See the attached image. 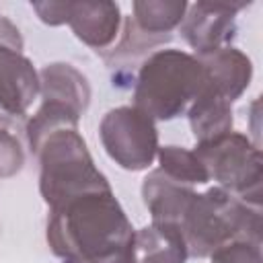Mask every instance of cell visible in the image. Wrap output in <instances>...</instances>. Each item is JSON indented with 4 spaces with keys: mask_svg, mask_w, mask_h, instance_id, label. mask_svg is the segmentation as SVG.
<instances>
[{
    "mask_svg": "<svg viewBox=\"0 0 263 263\" xmlns=\"http://www.w3.org/2000/svg\"><path fill=\"white\" fill-rule=\"evenodd\" d=\"M47 242L72 263H136V230L107 191H88L49 210Z\"/></svg>",
    "mask_w": 263,
    "mask_h": 263,
    "instance_id": "cell-1",
    "label": "cell"
},
{
    "mask_svg": "<svg viewBox=\"0 0 263 263\" xmlns=\"http://www.w3.org/2000/svg\"><path fill=\"white\" fill-rule=\"evenodd\" d=\"M191 257L203 259L230 240L261 245V205H251L222 187L195 193L179 222Z\"/></svg>",
    "mask_w": 263,
    "mask_h": 263,
    "instance_id": "cell-2",
    "label": "cell"
},
{
    "mask_svg": "<svg viewBox=\"0 0 263 263\" xmlns=\"http://www.w3.org/2000/svg\"><path fill=\"white\" fill-rule=\"evenodd\" d=\"M208 84V72L193 53L158 49L140 66L134 88V107L152 119L168 121L185 115Z\"/></svg>",
    "mask_w": 263,
    "mask_h": 263,
    "instance_id": "cell-3",
    "label": "cell"
},
{
    "mask_svg": "<svg viewBox=\"0 0 263 263\" xmlns=\"http://www.w3.org/2000/svg\"><path fill=\"white\" fill-rule=\"evenodd\" d=\"M35 154L41 164L39 191L49 210L76 195L111 189L78 129H60L47 136Z\"/></svg>",
    "mask_w": 263,
    "mask_h": 263,
    "instance_id": "cell-4",
    "label": "cell"
},
{
    "mask_svg": "<svg viewBox=\"0 0 263 263\" xmlns=\"http://www.w3.org/2000/svg\"><path fill=\"white\" fill-rule=\"evenodd\" d=\"M197 158L218 187L251 205H261L263 158L257 144L240 132H228L216 140L195 144Z\"/></svg>",
    "mask_w": 263,
    "mask_h": 263,
    "instance_id": "cell-5",
    "label": "cell"
},
{
    "mask_svg": "<svg viewBox=\"0 0 263 263\" xmlns=\"http://www.w3.org/2000/svg\"><path fill=\"white\" fill-rule=\"evenodd\" d=\"M105 152L125 171L148 168L158 154V129L154 119L134 105L107 111L99 123Z\"/></svg>",
    "mask_w": 263,
    "mask_h": 263,
    "instance_id": "cell-6",
    "label": "cell"
},
{
    "mask_svg": "<svg viewBox=\"0 0 263 263\" xmlns=\"http://www.w3.org/2000/svg\"><path fill=\"white\" fill-rule=\"evenodd\" d=\"M39 95V74L23 55V37L6 18H0V123L18 127L33 99Z\"/></svg>",
    "mask_w": 263,
    "mask_h": 263,
    "instance_id": "cell-7",
    "label": "cell"
},
{
    "mask_svg": "<svg viewBox=\"0 0 263 263\" xmlns=\"http://www.w3.org/2000/svg\"><path fill=\"white\" fill-rule=\"evenodd\" d=\"M249 6V2L220 4V2H195L187 6V12L179 25V33L195 55L210 53L218 47L230 45L236 35V12Z\"/></svg>",
    "mask_w": 263,
    "mask_h": 263,
    "instance_id": "cell-8",
    "label": "cell"
},
{
    "mask_svg": "<svg viewBox=\"0 0 263 263\" xmlns=\"http://www.w3.org/2000/svg\"><path fill=\"white\" fill-rule=\"evenodd\" d=\"M121 8L117 2H72L68 25L76 39L84 45L103 51L109 49L121 29Z\"/></svg>",
    "mask_w": 263,
    "mask_h": 263,
    "instance_id": "cell-9",
    "label": "cell"
},
{
    "mask_svg": "<svg viewBox=\"0 0 263 263\" xmlns=\"http://www.w3.org/2000/svg\"><path fill=\"white\" fill-rule=\"evenodd\" d=\"M195 58L205 68L210 84L230 103H234L251 84L253 62L232 45H224Z\"/></svg>",
    "mask_w": 263,
    "mask_h": 263,
    "instance_id": "cell-10",
    "label": "cell"
},
{
    "mask_svg": "<svg viewBox=\"0 0 263 263\" xmlns=\"http://www.w3.org/2000/svg\"><path fill=\"white\" fill-rule=\"evenodd\" d=\"M39 95L43 101L68 105L78 115H82L90 103V86L86 76L66 62H53L41 68Z\"/></svg>",
    "mask_w": 263,
    "mask_h": 263,
    "instance_id": "cell-11",
    "label": "cell"
},
{
    "mask_svg": "<svg viewBox=\"0 0 263 263\" xmlns=\"http://www.w3.org/2000/svg\"><path fill=\"white\" fill-rule=\"evenodd\" d=\"M193 195H195L193 187L173 181L160 168H154L152 173H148L142 183L144 205L148 208L152 220L156 222L179 224Z\"/></svg>",
    "mask_w": 263,
    "mask_h": 263,
    "instance_id": "cell-12",
    "label": "cell"
},
{
    "mask_svg": "<svg viewBox=\"0 0 263 263\" xmlns=\"http://www.w3.org/2000/svg\"><path fill=\"white\" fill-rule=\"evenodd\" d=\"M189 257L181 226L156 222L136 232V263H185Z\"/></svg>",
    "mask_w": 263,
    "mask_h": 263,
    "instance_id": "cell-13",
    "label": "cell"
},
{
    "mask_svg": "<svg viewBox=\"0 0 263 263\" xmlns=\"http://www.w3.org/2000/svg\"><path fill=\"white\" fill-rule=\"evenodd\" d=\"M232 103L226 101L212 84H208L201 95L187 109L189 127L195 142H210L228 132H232Z\"/></svg>",
    "mask_w": 263,
    "mask_h": 263,
    "instance_id": "cell-14",
    "label": "cell"
},
{
    "mask_svg": "<svg viewBox=\"0 0 263 263\" xmlns=\"http://www.w3.org/2000/svg\"><path fill=\"white\" fill-rule=\"evenodd\" d=\"M185 0H136L132 4V21L150 35H171L187 12Z\"/></svg>",
    "mask_w": 263,
    "mask_h": 263,
    "instance_id": "cell-15",
    "label": "cell"
},
{
    "mask_svg": "<svg viewBox=\"0 0 263 263\" xmlns=\"http://www.w3.org/2000/svg\"><path fill=\"white\" fill-rule=\"evenodd\" d=\"M78 121H80V115L68 105L41 101V107L27 123V140L31 150L37 152L43 140L60 129H78Z\"/></svg>",
    "mask_w": 263,
    "mask_h": 263,
    "instance_id": "cell-16",
    "label": "cell"
},
{
    "mask_svg": "<svg viewBox=\"0 0 263 263\" xmlns=\"http://www.w3.org/2000/svg\"><path fill=\"white\" fill-rule=\"evenodd\" d=\"M156 156L160 164L158 168L181 185L193 187V185H205L210 181L203 162L197 158L193 150H187L183 146H162L158 148Z\"/></svg>",
    "mask_w": 263,
    "mask_h": 263,
    "instance_id": "cell-17",
    "label": "cell"
},
{
    "mask_svg": "<svg viewBox=\"0 0 263 263\" xmlns=\"http://www.w3.org/2000/svg\"><path fill=\"white\" fill-rule=\"evenodd\" d=\"M173 39V35H150L144 33L136 27V23L132 21V16L123 18V37L117 45L111 47V53H105V60H134L162 43H168Z\"/></svg>",
    "mask_w": 263,
    "mask_h": 263,
    "instance_id": "cell-18",
    "label": "cell"
},
{
    "mask_svg": "<svg viewBox=\"0 0 263 263\" xmlns=\"http://www.w3.org/2000/svg\"><path fill=\"white\" fill-rule=\"evenodd\" d=\"M25 164L23 144L16 136V127L0 123V179H8L21 173Z\"/></svg>",
    "mask_w": 263,
    "mask_h": 263,
    "instance_id": "cell-19",
    "label": "cell"
},
{
    "mask_svg": "<svg viewBox=\"0 0 263 263\" xmlns=\"http://www.w3.org/2000/svg\"><path fill=\"white\" fill-rule=\"evenodd\" d=\"M212 263H263L261 245L249 240H230L210 255Z\"/></svg>",
    "mask_w": 263,
    "mask_h": 263,
    "instance_id": "cell-20",
    "label": "cell"
},
{
    "mask_svg": "<svg viewBox=\"0 0 263 263\" xmlns=\"http://www.w3.org/2000/svg\"><path fill=\"white\" fill-rule=\"evenodd\" d=\"M33 10L37 16L49 25V27H60L68 25V14H70V0L68 2H31Z\"/></svg>",
    "mask_w": 263,
    "mask_h": 263,
    "instance_id": "cell-21",
    "label": "cell"
},
{
    "mask_svg": "<svg viewBox=\"0 0 263 263\" xmlns=\"http://www.w3.org/2000/svg\"><path fill=\"white\" fill-rule=\"evenodd\" d=\"M64 263H72V261H66V259H64Z\"/></svg>",
    "mask_w": 263,
    "mask_h": 263,
    "instance_id": "cell-22",
    "label": "cell"
},
{
    "mask_svg": "<svg viewBox=\"0 0 263 263\" xmlns=\"http://www.w3.org/2000/svg\"><path fill=\"white\" fill-rule=\"evenodd\" d=\"M0 18H2V16H0Z\"/></svg>",
    "mask_w": 263,
    "mask_h": 263,
    "instance_id": "cell-23",
    "label": "cell"
}]
</instances>
